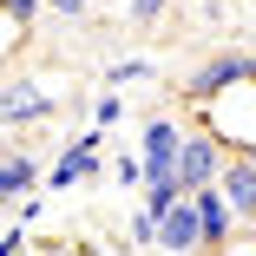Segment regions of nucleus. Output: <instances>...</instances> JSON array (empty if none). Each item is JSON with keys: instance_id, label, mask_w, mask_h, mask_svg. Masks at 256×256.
<instances>
[{"instance_id": "10", "label": "nucleus", "mask_w": 256, "mask_h": 256, "mask_svg": "<svg viewBox=\"0 0 256 256\" xmlns=\"http://www.w3.org/2000/svg\"><path fill=\"white\" fill-rule=\"evenodd\" d=\"M132 79H158V60H118L106 72V86H132Z\"/></svg>"}, {"instance_id": "9", "label": "nucleus", "mask_w": 256, "mask_h": 256, "mask_svg": "<svg viewBox=\"0 0 256 256\" xmlns=\"http://www.w3.org/2000/svg\"><path fill=\"white\" fill-rule=\"evenodd\" d=\"M33 178H40L33 151H14V158L0 164V190H7V197H26V190H33Z\"/></svg>"}, {"instance_id": "13", "label": "nucleus", "mask_w": 256, "mask_h": 256, "mask_svg": "<svg viewBox=\"0 0 256 256\" xmlns=\"http://www.w3.org/2000/svg\"><path fill=\"white\" fill-rule=\"evenodd\" d=\"M210 256H256V230H243V236H230L224 250H210Z\"/></svg>"}, {"instance_id": "12", "label": "nucleus", "mask_w": 256, "mask_h": 256, "mask_svg": "<svg viewBox=\"0 0 256 256\" xmlns=\"http://www.w3.org/2000/svg\"><path fill=\"white\" fill-rule=\"evenodd\" d=\"M132 243H158V217H151V210L132 217Z\"/></svg>"}, {"instance_id": "2", "label": "nucleus", "mask_w": 256, "mask_h": 256, "mask_svg": "<svg viewBox=\"0 0 256 256\" xmlns=\"http://www.w3.org/2000/svg\"><path fill=\"white\" fill-rule=\"evenodd\" d=\"M224 164H230L224 138H217L210 125H190V132H184V158H178L184 190H210V184H224Z\"/></svg>"}, {"instance_id": "16", "label": "nucleus", "mask_w": 256, "mask_h": 256, "mask_svg": "<svg viewBox=\"0 0 256 256\" xmlns=\"http://www.w3.org/2000/svg\"><path fill=\"white\" fill-rule=\"evenodd\" d=\"M112 178H118V184H138V178H144V158H118Z\"/></svg>"}, {"instance_id": "3", "label": "nucleus", "mask_w": 256, "mask_h": 256, "mask_svg": "<svg viewBox=\"0 0 256 256\" xmlns=\"http://www.w3.org/2000/svg\"><path fill=\"white\" fill-rule=\"evenodd\" d=\"M243 79H256V53H210V60L184 79V98H190V106H210L217 92H230Z\"/></svg>"}, {"instance_id": "15", "label": "nucleus", "mask_w": 256, "mask_h": 256, "mask_svg": "<svg viewBox=\"0 0 256 256\" xmlns=\"http://www.w3.org/2000/svg\"><path fill=\"white\" fill-rule=\"evenodd\" d=\"M0 256H26V230L7 224V236H0Z\"/></svg>"}, {"instance_id": "5", "label": "nucleus", "mask_w": 256, "mask_h": 256, "mask_svg": "<svg viewBox=\"0 0 256 256\" xmlns=\"http://www.w3.org/2000/svg\"><path fill=\"white\" fill-rule=\"evenodd\" d=\"M158 250H171V256H197V250H210V236H204V217H197V204L184 197L178 210H164L158 217Z\"/></svg>"}, {"instance_id": "14", "label": "nucleus", "mask_w": 256, "mask_h": 256, "mask_svg": "<svg viewBox=\"0 0 256 256\" xmlns=\"http://www.w3.org/2000/svg\"><path fill=\"white\" fill-rule=\"evenodd\" d=\"M164 7H171V0H132V20H138V26H151Z\"/></svg>"}, {"instance_id": "7", "label": "nucleus", "mask_w": 256, "mask_h": 256, "mask_svg": "<svg viewBox=\"0 0 256 256\" xmlns=\"http://www.w3.org/2000/svg\"><path fill=\"white\" fill-rule=\"evenodd\" d=\"M190 204H197V217H204V236H210V250H224L230 236H236V204L224 197V184H210V190H190Z\"/></svg>"}, {"instance_id": "17", "label": "nucleus", "mask_w": 256, "mask_h": 256, "mask_svg": "<svg viewBox=\"0 0 256 256\" xmlns=\"http://www.w3.org/2000/svg\"><path fill=\"white\" fill-rule=\"evenodd\" d=\"M46 7H53V14H60V20H79V14H86V7H92V0H46Z\"/></svg>"}, {"instance_id": "18", "label": "nucleus", "mask_w": 256, "mask_h": 256, "mask_svg": "<svg viewBox=\"0 0 256 256\" xmlns=\"http://www.w3.org/2000/svg\"><path fill=\"white\" fill-rule=\"evenodd\" d=\"M158 256H171V250H158Z\"/></svg>"}, {"instance_id": "6", "label": "nucleus", "mask_w": 256, "mask_h": 256, "mask_svg": "<svg viewBox=\"0 0 256 256\" xmlns=\"http://www.w3.org/2000/svg\"><path fill=\"white\" fill-rule=\"evenodd\" d=\"M60 98H66V92H53L46 79H14V86H7V106H0V112H7V125H40L46 112L60 106Z\"/></svg>"}, {"instance_id": "4", "label": "nucleus", "mask_w": 256, "mask_h": 256, "mask_svg": "<svg viewBox=\"0 0 256 256\" xmlns=\"http://www.w3.org/2000/svg\"><path fill=\"white\" fill-rule=\"evenodd\" d=\"M98 144H106V132H79L60 158H53V171H46V190H72V184H86V178H98Z\"/></svg>"}, {"instance_id": "11", "label": "nucleus", "mask_w": 256, "mask_h": 256, "mask_svg": "<svg viewBox=\"0 0 256 256\" xmlns=\"http://www.w3.org/2000/svg\"><path fill=\"white\" fill-rule=\"evenodd\" d=\"M118 118H125V98H118V92H98V98H92V125L106 132V125H118Z\"/></svg>"}, {"instance_id": "8", "label": "nucleus", "mask_w": 256, "mask_h": 256, "mask_svg": "<svg viewBox=\"0 0 256 256\" xmlns=\"http://www.w3.org/2000/svg\"><path fill=\"white\" fill-rule=\"evenodd\" d=\"M224 197L236 204V217L256 230V158H230L224 164Z\"/></svg>"}, {"instance_id": "1", "label": "nucleus", "mask_w": 256, "mask_h": 256, "mask_svg": "<svg viewBox=\"0 0 256 256\" xmlns=\"http://www.w3.org/2000/svg\"><path fill=\"white\" fill-rule=\"evenodd\" d=\"M197 125H210L230 158H250V151H256V79L217 92L210 106H197Z\"/></svg>"}]
</instances>
